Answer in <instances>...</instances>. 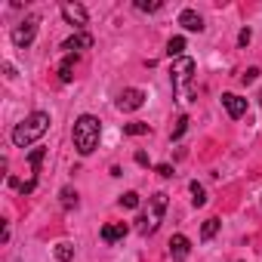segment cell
Wrapping results in <instances>:
<instances>
[{
  "instance_id": "ffe728a7",
  "label": "cell",
  "mask_w": 262,
  "mask_h": 262,
  "mask_svg": "<svg viewBox=\"0 0 262 262\" xmlns=\"http://www.w3.org/2000/svg\"><path fill=\"white\" fill-rule=\"evenodd\" d=\"M56 259L59 262H71L74 259V247L71 244H56Z\"/></svg>"
},
{
  "instance_id": "d4e9b609",
  "label": "cell",
  "mask_w": 262,
  "mask_h": 262,
  "mask_svg": "<svg viewBox=\"0 0 262 262\" xmlns=\"http://www.w3.org/2000/svg\"><path fill=\"white\" fill-rule=\"evenodd\" d=\"M250 40H253V31H250V28H244V31L237 34V47H247Z\"/></svg>"
},
{
  "instance_id": "2e32d148",
  "label": "cell",
  "mask_w": 262,
  "mask_h": 262,
  "mask_svg": "<svg viewBox=\"0 0 262 262\" xmlns=\"http://www.w3.org/2000/svg\"><path fill=\"white\" fill-rule=\"evenodd\" d=\"M219 225H222V222H219L216 216H210V219H207V222L201 225V241H210V237H213V234L219 231Z\"/></svg>"
},
{
  "instance_id": "52a82bcc",
  "label": "cell",
  "mask_w": 262,
  "mask_h": 262,
  "mask_svg": "<svg viewBox=\"0 0 262 262\" xmlns=\"http://www.w3.org/2000/svg\"><path fill=\"white\" fill-rule=\"evenodd\" d=\"M62 19L68 25H74V28H83L90 16H86V7L83 4H71V0H68V4H62Z\"/></svg>"
},
{
  "instance_id": "ac0fdd59",
  "label": "cell",
  "mask_w": 262,
  "mask_h": 262,
  "mask_svg": "<svg viewBox=\"0 0 262 262\" xmlns=\"http://www.w3.org/2000/svg\"><path fill=\"white\" fill-rule=\"evenodd\" d=\"M43 155H47V148H34V151L28 155V167H31V176H37V170H40V161H43Z\"/></svg>"
},
{
  "instance_id": "7a4b0ae2",
  "label": "cell",
  "mask_w": 262,
  "mask_h": 262,
  "mask_svg": "<svg viewBox=\"0 0 262 262\" xmlns=\"http://www.w3.org/2000/svg\"><path fill=\"white\" fill-rule=\"evenodd\" d=\"M50 129V114L47 111H34V114H28L22 123H16V129H13V145H19V148H28V145H34L43 133Z\"/></svg>"
},
{
  "instance_id": "5b68a950",
  "label": "cell",
  "mask_w": 262,
  "mask_h": 262,
  "mask_svg": "<svg viewBox=\"0 0 262 262\" xmlns=\"http://www.w3.org/2000/svg\"><path fill=\"white\" fill-rule=\"evenodd\" d=\"M34 37H37V19L31 16V19H25L22 25H16V31H13V43L16 47H31L34 43Z\"/></svg>"
},
{
  "instance_id": "3957f363",
  "label": "cell",
  "mask_w": 262,
  "mask_h": 262,
  "mask_svg": "<svg viewBox=\"0 0 262 262\" xmlns=\"http://www.w3.org/2000/svg\"><path fill=\"white\" fill-rule=\"evenodd\" d=\"M164 213H167V194L158 191V194L148 198V210H145V216L139 219V231H142V234H155V231L161 228V222H164Z\"/></svg>"
},
{
  "instance_id": "7402d4cb",
  "label": "cell",
  "mask_w": 262,
  "mask_h": 262,
  "mask_svg": "<svg viewBox=\"0 0 262 262\" xmlns=\"http://www.w3.org/2000/svg\"><path fill=\"white\" fill-rule=\"evenodd\" d=\"M185 129H188V117L182 114L179 120H176V126H173V133H170V139L176 142V139H182V133H185Z\"/></svg>"
},
{
  "instance_id": "cb8c5ba5",
  "label": "cell",
  "mask_w": 262,
  "mask_h": 262,
  "mask_svg": "<svg viewBox=\"0 0 262 262\" xmlns=\"http://www.w3.org/2000/svg\"><path fill=\"white\" fill-rule=\"evenodd\" d=\"M256 77H259V68H247V71L241 74V83H253Z\"/></svg>"
},
{
  "instance_id": "6da1fadb",
  "label": "cell",
  "mask_w": 262,
  "mask_h": 262,
  "mask_svg": "<svg viewBox=\"0 0 262 262\" xmlns=\"http://www.w3.org/2000/svg\"><path fill=\"white\" fill-rule=\"evenodd\" d=\"M74 148H77V155H93L96 148H99V139H102V123H99V117H93V114H80L77 120H74Z\"/></svg>"
},
{
  "instance_id": "d6986e66",
  "label": "cell",
  "mask_w": 262,
  "mask_h": 262,
  "mask_svg": "<svg viewBox=\"0 0 262 262\" xmlns=\"http://www.w3.org/2000/svg\"><path fill=\"white\" fill-rule=\"evenodd\" d=\"M191 204H194V207H204V204H207V191H204V185H198V182H191Z\"/></svg>"
},
{
  "instance_id": "83f0119b",
  "label": "cell",
  "mask_w": 262,
  "mask_h": 262,
  "mask_svg": "<svg viewBox=\"0 0 262 262\" xmlns=\"http://www.w3.org/2000/svg\"><path fill=\"white\" fill-rule=\"evenodd\" d=\"M136 164H139V167H148V155H145V151H136Z\"/></svg>"
},
{
  "instance_id": "9a60e30c",
  "label": "cell",
  "mask_w": 262,
  "mask_h": 262,
  "mask_svg": "<svg viewBox=\"0 0 262 262\" xmlns=\"http://www.w3.org/2000/svg\"><path fill=\"white\" fill-rule=\"evenodd\" d=\"M182 53H185V37H173L167 43V56L170 59H182Z\"/></svg>"
},
{
  "instance_id": "44dd1931",
  "label": "cell",
  "mask_w": 262,
  "mask_h": 262,
  "mask_svg": "<svg viewBox=\"0 0 262 262\" xmlns=\"http://www.w3.org/2000/svg\"><path fill=\"white\" fill-rule=\"evenodd\" d=\"M164 4L161 0H136V10H142V13H158Z\"/></svg>"
},
{
  "instance_id": "e0dca14e",
  "label": "cell",
  "mask_w": 262,
  "mask_h": 262,
  "mask_svg": "<svg viewBox=\"0 0 262 262\" xmlns=\"http://www.w3.org/2000/svg\"><path fill=\"white\" fill-rule=\"evenodd\" d=\"M59 198H62V207H65V210H74V207H77V191L68 188V185L59 191Z\"/></svg>"
},
{
  "instance_id": "5bb4252c",
  "label": "cell",
  "mask_w": 262,
  "mask_h": 262,
  "mask_svg": "<svg viewBox=\"0 0 262 262\" xmlns=\"http://www.w3.org/2000/svg\"><path fill=\"white\" fill-rule=\"evenodd\" d=\"M148 133V123L133 120V123H123V136H145Z\"/></svg>"
},
{
  "instance_id": "484cf974",
  "label": "cell",
  "mask_w": 262,
  "mask_h": 262,
  "mask_svg": "<svg viewBox=\"0 0 262 262\" xmlns=\"http://www.w3.org/2000/svg\"><path fill=\"white\" fill-rule=\"evenodd\" d=\"M34 185H37V179H28V182H22V185H19V191H22V194H31V191H34Z\"/></svg>"
},
{
  "instance_id": "8fae6325",
  "label": "cell",
  "mask_w": 262,
  "mask_h": 262,
  "mask_svg": "<svg viewBox=\"0 0 262 262\" xmlns=\"http://www.w3.org/2000/svg\"><path fill=\"white\" fill-rule=\"evenodd\" d=\"M179 25H182L185 31H198V34L204 31V19H201L194 10H182V13H179Z\"/></svg>"
},
{
  "instance_id": "4316f807",
  "label": "cell",
  "mask_w": 262,
  "mask_h": 262,
  "mask_svg": "<svg viewBox=\"0 0 262 262\" xmlns=\"http://www.w3.org/2000/svg\"><path fill=\"white\" fill-rule=\"evenodd\" d=\"M158 176L170 179V176H173V167H170V164H161V167H158Z\"/></svg>"
},
{
  "instance_id": "9c48e42d",
  "label": "cell",
  "mask_w": 262,
  "mask_h": 262,
  "mask_svg": "<svg viewBox=\"0 0 262 262\" xmlns=\"http://www.w3.org/2000/svg\"><path fill=\"white\" fill-rule=\"evenodd\" d=\"M188 253H191V241H188L185 234H173V237H170V256H173L176 262H182Z\"/></svg>"
},
{
  "instance_id": "8992f818",
  "label": "cell",
  "mask_w": 262,
  "mask_h": 262,
  "mask_svg": "<svg viewBox=\"0 0 262 262\" xmlns=\"http://www.w3.org/2000/svg\"><path fill=\"white\" fill-rule=\"evenodd\" d=\"M142 105H145V93L136 90V86H129V90H123V93L117 96V108H120V111H139Z\"/></svg>"
},
{
  "instance_id": "ba28073f",
  "label": "cell",
  "mask_w": 262,
  "mask_h": 262,
  "mask_svg": "<svg viewBox=\"0 0 262 262\" xmlns=\"http://www.w3.org/2000/svg\"><path fill=\"white\" fill-rule=\"evenodd\" d=\"M222 108L228 111V117H244L247 114V99H241V96H234V93H225L222 96Z\"/></svg>"
},
{
  "instance_id": "30bf717a",
  "label": "cell",
  "mask_w": 262,
  "mask_h": 262,
  "mask_svg": "<svg viewBox=\"0 0 262 262\" xmlns=\"http://www.w3.org/2000/svg\"><path fill=\"white\" fill-rule=\"evenodd\" d=\"M126 231H129V228H126V222H111V225H105V228H102V241H105V244H117V241H123V237H126Z\"/></svg>"
},
{
  "instance_id": "4fadbf2b",
  "label": "cell",
  "mask_w": 262,
  "mask_h": 262,
  "mask_svg": "<svg viewBox=\"0 0 262 262\" xmlns=\"http://www.w3.org/2000/svg\"><path fill=\"white\" fill-rule=\"evenodd\" d=\"M74 65H77V53H68L62 59V65H59V80L62 83H71L74 80Z\"/></svg>"
},
{
  "instance_id": "7c38bea8",
  "label": "cell",
  "mask_w": 262,
  "mask_h": 262,
  "mask_svg": "<svg viewBox=\"0 0 262 262\" xmlns=\"http://www.w3.org/2000/svg\"><path fill=\"white\" fill-rule=\"evenodd\" d=\"M93 47V37L86 34V31H77V34H71L65 43H62V50H68V53H74V50H90Z\"/></svg>"
},
{
  "instance_id": "277c9868",
  "label": "cell",
  "mask_w": 262,
  "mask_h": 262,
  "mask_svg": "<svg viewBox=\"0 0 262 262\" xmlns=\"http://www.w3.org/2000/svg\"><path fill=\"white\" fill-rule=\"evenodd\" d=\"M191 74H194V59H188V56H182V59H176V62H173V68H170V80H173V93H182V90L188 86V80H191Z\"/></svg>"
},
{
  "instance_id": "603a6c76",
  "label": "cell",
  "mask_w": 262,
  "mask_h": 262,
  "mask_svg": "<svg viewBox=\"0 0 262 262\" xmlns=\"http://www.w3.org/2000/svg\"><path fill=\"white\" fill-rule=\"evenodd\" d=\"M120 207H126V210H136V207H139V194H136V191H126V194L120 198Z\"/></svg>"
}]
</instances>
